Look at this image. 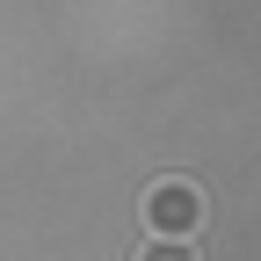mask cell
<instances>
[{
	"mask_svg": "<svg viewBox=\"0 0 261 261\" xmlns=\"http://www.w3.org/2000/svg\"><path fill=\"white\" fill-rule=\"evenodd\" d=\"M130 261H196V254H189V240H160V232H152Z\"/></svg>",
	"mask_w": 261,
	"mask_h": 261,
	"instance_id": "2",
	"label": "cell"
},
{
	"mask_svg": "<svg viewBox=\"0 0 261 261\" xmlns=\"http://www.w3.org/2000/svg\"><path fill=\"white\" fill-rule=\"evenodd\" d=\"M145 225H152L160 240H189L196 225H203V189L181 181V174L152 181V189H145Z\"/></svg>",
	"mask_w": 261,
	"mask_h": 261,
	"instance_id": "1",
	"label": "cell"
}]
</instances>
